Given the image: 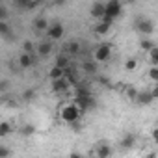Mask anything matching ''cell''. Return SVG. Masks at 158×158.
Returning <instances> with one entry per match:
<instances>
[{
	"label": "cell",
	"instance_id": "cell-1",
	"mask_svg": "<svg viewBox=\"0 0 158 158\" xmlns=\"http://www.w3.org/2000/svg\"><path fill=\"white\" fill-rule=\"evenodd\" d=\"M80 110H78L76 104H63L61 110H60V117L65 121V123H74L78 121V117H80Z\"/></svg>",
	"mask_w": 158,
	"mask_h": 158
},
{
	"label": "cell",
	"instance_id": "cell-2",
	"mask_svg": "<svg viewBox=\"0 0 158 158\" xmlns=\"http://www.w3.org/2000/svg\"><path fill=\"white\" fill-rule=\"evenodd\" d=\"M123 11V4H121V0H108V2L104 4V17L102 19H117Z\"/></svg>",
	"mask_w": 158,
	"mask_h": 158
},
{
	"label": "cell",
	"instance_id": "cell-3",
	"mask_svg": "<svg viewBox=\"0 0 158 158\" xmlns=\"http://www.w3.org/2000/svg\"><path fill=\"white\" fill-rule=\"evenodd\" d=\"M112 54V47L108 43H102L95 48V61H106Z\"/></svg>",
	"mask_w": 158,
	"mask_h": 158
},
{
	"label": "cell",
	"instance_id": "cell-4",
	"mask_svg": "<svg viewBox=\"0 0 158 158\" xmlns=\"http://www.w3.org/2000/svg\"><path fill=\"white\" fill-rule=\"evenodd\" d=\"M63 26L60 24V23H54V24H48V28H47V35H48V39H54V41H58V39H61L63 37Z\"/></svg>",
	"mask_w": 158,
	"mask_h": 158
},
{
	"label": "cell",
	"instance_id": "cell-5",
	"mask_svg": "<svg viewBox=\"0 0 158 158\" xmlns=\"http://www.w3.org/2000/svg\"><path fill=\"white\" fill-rule=\"evenodd\" d=\"M35 52H37L39 56H48V54L52 52V41H50V39L39 41V43L35 45Z\"/></svg>",
	"mask_w": 158,
	"mask_h": 158
},
{
	"label": "cell",
	"instance_id": "cell-6",
	"mask_svg": "<svg viewBox=\"0 0 158 158\" xmlns=\"http://www.w3.org/2000/svg\"><path fill=\"white\" fill-rule=\"evenodd\" d=\"M69 89V84L65 80V76L63 78H58V80H52V91L54 93H63Z\"/></svg>",
	"mask_w": 158,
	"mask_h": 158
},
{
	"label": "cell",
	"instance_id": "cell-7",
	"mask_svg": "<svg viewBox=\"0 0 158 158\" xmlns=\"http://www.w3.org/2000/svg\"><path fill=\"white\" fill-rule=\"evenodd\" d=\"M91 17L93 19H102L104 17V4L102 2H95L93 6H91Z\"/></svg>",
	"mask_w": 158,
	"mask_h": 158
},
{
	"label": "cell",
	"instance_id": "cell-8",
	"mask_svg": "<svg viewBox=\"0 0 158 158\" xmlns=\"http://www.w3.org/2000/svg\"><path fill=\"white\" fill-rule=\"evenodd\" d=\"M112 23H114V21H110V19H104V21H101V23L95 26V32H97L99 35H104V34H108V32H110V26H112Z\"/></svg>",
	"mask_w": 158,
	"mask_h": 158
},
{
	"label": "cell",
	"instance_id": "cell-9",
	"mask_svg": "<svg viewBox=\"0 0 158 158\" xmlns=\"http://www.w3.org/2000/svg\"><path fill=\"white\" fill-rule=\"evenodd\" d=\"M19 65H21L23 69L32 67V65H34V58H32V54H30V52H23L21 58H19Z\"/></svg>",
	"mask_w": 158,
	"mask_h": 158
},
{
	"label": "cell",
	"instance_id": "cell-10",
	"mask_svg": "<svg viewBox=\"0 0 158 158\" xmlns=\"http://www.w3.org/2000/svg\"><path fill=\"white\" fill-rule=\"evenodd\" d=\"M138 30H139V32H143L145 35H149V34H152V32H154V26H152V23H151V21H139V23H138Z\"/></svg>",
	"mask_w": 158,
	"mask_h": 158
},
{
	"label": "cell",
	"instance_id": "cell-11",
	"mask_svg": "<svg viewBox=\"0 0 158 158\" xmlns=\"http://www.w3.org/2000/svg\"><path fill=\"white\" fill-rule=\"evenodd\" d=\"M63 76H65V69H61L58 65H54L48 71V78H50V80H58V78H63Z\"/></svg>",
	"mask_w": 158,
	"mask_h": 158
},
{
	"label": "cell",
	"instance_id": "cell-12",
	"mask_svg": "<svg viewBox=\"0 0 158 158\" xmlns=\"http://www.w3.org/2000/svg\"><path fill=\"white\" fill-rule=\"evenodd\" d=\"M0 35H2V37H11V35H13L11 26H10L4 19H0Z\"/></svg>",
	"mask_w": 158,
	"mask_h": 158
},
{
	"label": "cell",
	"instance_id": "cell-13",
	"mask_svg": "<svg viewBox=\"0 0 158 158\" xmlns=\"http://www.w3.org/2000/svg\"><path fill=\"white\" fill-rule=\"evenodd\" d=\"M136 101L139 104H151L154 101V97H152V93H138L136 95Z\"/></svg>",
	"mask_w": 158,
	"mask_h": 158
},
{
	"label": "cell",
	"instance_id": "cell-14",
	"mask_svg": "<svg viewBox=\"0 0 158 158\" xmlns=\"http://www.w3.org/2000/svg\"><path fill=\"white\" fill-rule=\"evenodd\" d=\"M34 28H35V30H47V28H48V23H47V19H43V17L35 19V21H34Z\"/></svg>",
	"mask_w": 158,
	"mask_h": 158
},
{
	"label": "cell",
	"instance_id": "cell-15",
	"mask_svg": "<svg viewBox=\"0 0 158 158\" xmlns=\"http://www.w3.org/2000/svg\"><path fill=\"white\" fill-rule=\"evenodd\" d=\"M11 134V125L10 123H0V138H6Z\"/></svg>",
	"mask_w": 158,
	"mask_h": 158
},
{
	"label": "cell",
	"instance_id": "cell-16",
	"mask_svg": "<svg viewBox=\"0 0 158 158\" xmlns=\"http://www.w3.org/2000/svg\"><path fill=\"white\" fill-rule=\"evenodd\" d=\"M97 154H99L101 158H106V156H110V154H112V149H110V147H106V145H101V147H97Z\"/></svg>",
	"mask_w": 158,
	"mask_h": 158
},
{
	"label": "cell",
	"instance_id": "cell-17",
	"mask_svg": "<svg viewBox=\"0 0 158 158\" xmlns=\"http://www.w3.org/2000/svg\"><path fill=\"white\" fill-rule=\"evenodd\" d=\"M67 52H69L71 56L78 54V52H80V45H78L76 41H71V43H69V47H67Z\"/></svg>",
	"mask_w": 158,
	"mask_h": 158
},
{
	"label": "cell",
	"instance_id": "cell-18",
	"mask_svg": "<svg viewBox=\"0 0 158 158\" xmlns=\"http://www.w3.org/2000/svg\"><path fill=\"white\" fill-rule=\"evenodd\" d=\"M149 78L152 82H156L158 80V69H156V65H152L151 69H149Z\"/></svg>",
	"mask_w": 158,
	"mask_h": 158
},
{
	"label": "cell",
	"instance_id": "cell-19",
	"mask_svg": "<svg viewBox=\"0 0 158 158\" xmlns=\"http://www.w3.org/2000/svg\"><path fill=\"white\" fill-rule=\"evenodd\" d=\"M149 54H151V60H152V65H156V61H158V48H156V45L149 50Z\"/></svg>",
	"mask_w": 158,
	"mask_h": 158
},
{
	"label": "cell",
	"instance_id": "cell-20",
	"mask_svg": "<svg viewBox=\"0 0 158 158\" xmlns=\"http://www.w3.org/2000/svg\"><path fill=\"white\" fill-rule=\"evenodd\" d=\"M152 47H154V43H152V41H149V39H143V41H141V48H143L145 52H149Z\"/></svg>",
	"mask_w": 158,
	"mask_h": 158
},
{
	"label": "cell",
	"instance_id": "cell-21",
	"mask_svg": "<svg viewBox=\"0 0 158 158\" xmlns=\"http://www.w3.org/2000/svg\"><path fill=\"white\" fill-rule=\"evenodd\" d=\"M67 63H69V60H67L65 56H60V58H58V61H56V65H58V67H61V69H67Z\"/></svg>",
	"mask_w": 158,
	"mask_h": 158
},
{
	"label": "cell",
	"instance_id": "cell-22",
	"mask_svg": "<svg viewBox=\"0 0 158 158\" xmlns=\"http://www.w3.org/2000/svg\"><path fill=\"white\" fill-rule=\"evenodd\" d=\"M125 67H127L128 71H136V67H138V61L130 58V60H127V63H125Z\"/></svg>",
	"mask_w": 158,
	"mask_h": 158
},
{
	"label": "cell",
	"instance_id": "cell-23",
	"mask_svg": "<svg viewBox=\"0 0 158 158\" xmlns=\"http://www.w3.org/2000/svg\"><path fill=\"white\" fill-rule=\"evenodd\" d=\"M134 145V138L132 136H127V138H123V141H121V147H132Z\"/></svg>",
	"mask_w": 158,
	"mask_h": 158
},
{
	"label": "cell",
	"instance_id": "cell-24",
	"mask_svg": "<svg viewBox=\"0 0 158 158\" xmlns=\"http://www.w3.org/2000/svg\"><path fill=\"white\" fill-rule=\"evenodd\" d=\"M32 50H34V45H32L30 41H26V43L23 45V52H30V54H32Z\"/></svg>",
	"mask_w": 158,
	"mask_h": 158
},
{
	"label": "cell",
	"instance_id": "cell-25",
	"mask_svg": "<svg viewBox=\"0 0 158 158\" xmlns=\"http://www.w3.org/2000/svg\"><path fill=\"white\" fill-rule=\"evenodd\" d=\"M0 19H8V11H6V8H2V6H0Z\"/></svg>",
	"mask_w": 158,
	"mask_h": 158
},
{
	"label": "cell",
	"instance_id": "cell-26",
	"mask_svg": "<svg viewBox=\"0 0 158 158\" xmlns=\"http://www.w3.org/2000/svg\"><path fill=\"white\" fill-rule=\"evenodd\" d=\"M84 69H86L88 73H93V71H95V65H93V63H84Z\"/></svg>",
	"mask_w": 158,
	"mask_h": 158
},
{
	"label": "cell",
	"instance_id": "cell-27",
	"mask_svg": "<svg viewBox=\"0 0 158 158\" xmlns=\"http://www.w3.org/2000/svg\"><path fill=\"white\" fill-rule=\"evenodd\" d=\"M127 95H128L130 99H136V95H138V91H134V89H128V91H127Z\"/></svg>",
	"mask_w": 158,
	"mask_h": 158
},
{
	"label": "cell",
	"instance_id": "cell-28",
	"mask_svg": "<svg viewBox=\"0 0 158 158\" xmlns=\"http://www.w3.org/2000/svg\"><path fill=\"white\" fill-rule=\"evenodd\" d=\"M6 89H8V82L0 80V91H6Z\"/></svg>",
	"mask_w": 158,
	"mask_h": 158
},
{
	"label": "cell",
	"instance_id": "cell-29",
	"mask_svg": "<svg viewBox=\"0 0 158 158\" xmlns=\"http://www.w3.org/2000/svg\"><path fill=\"white\" fill-rule=\"evenodd\" d=\"M127 2H128V4H134V2H136V0H127Z\"/></svg>",
	"mask_w": 158,
	"mask_h": 158
}]
</instances>
